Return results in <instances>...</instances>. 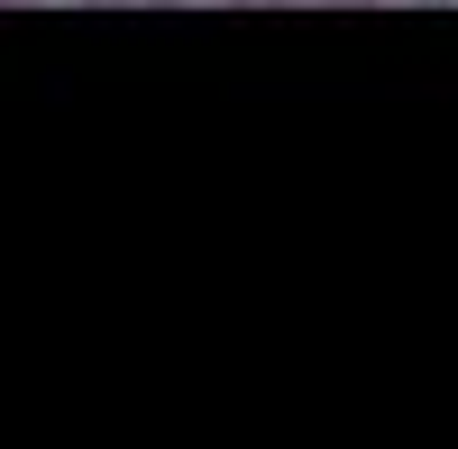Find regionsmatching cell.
<instances>
[{
    "label": "cell",
    "mask_w": 458,
    "mask_h": 449,
    "mask_svg": "<svg viewBox=\"0 0 458 449\" xmlns=\"http://www.w3.org/2000/svg\"><path fill=\"white\" fill-rule=\"evenodd\" d=\"M83 10H120V0H83Z\"/></svg>",
    "instance_id": "1"
},
{
    "label": "cell",
    "mask_w": 458,
    "mask_h": 449,
    "mask_svg": "<svg viewBox=\"0 0 458 449\" xmlns=\"http://www.w3.org/2000/svg\"><path fill=\"white\" fill-rule=\"evenodd\" d=\"M10 10H19V0H10Z\"/></svg>",
    "instance_id": "2"
}]
</instances>
